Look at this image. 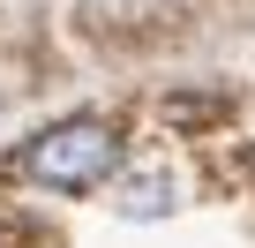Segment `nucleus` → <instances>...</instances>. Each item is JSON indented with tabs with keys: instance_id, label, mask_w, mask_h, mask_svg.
<instances>
[{
	"instance_id": "nucleus-1",
	"label": "nucleus",
	"mask_w": 255,
	"mask_h": 248,
	"mask_svg": "<svg viewBox=\"0 0 255 248\" xmlns=\"http://www.w3.org/2000/svg\"><path fill=\"white\" fill-rule=\"evenodd\" d=\"M113 166H120V128H113V120H90V113L83 120H60V128H45V136H30L15 151V173L30 188H53V196H83Z\"/></svg>"
},
{
	"instance_id": "nucleus-2",
	"label": "nucleus",
	"mask_w": 255,
	"mask_h": 248,
	"mask_svg": "<svg viewBox=\"0 0 255 248\" xmlns=\"http://www.w3.org/2000/svg\"><path fill=\"white\" fill-rule=\"evenodd\" d=\"M120 211H128V218H165V211H173V181H158V173H143V181H128Z\"/></svg>"
}]
</instances>
